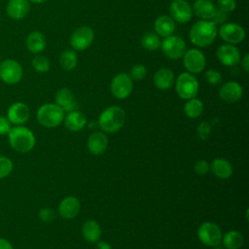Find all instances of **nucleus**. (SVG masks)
<instances>
[{
	"label": "nucleus",
	"mask_w": 249,
	"mask_h": 249,
	"mask_svg": "<svg viewBox=\"0 0 249 249\" xmlns=\"http://www.w3.org/2000/svg\"><path fill=\"white\" fill-rule=\"evenodd\" d=\"M217 25L211 20L201 19L195 23L190 30L191 42L197 47H207L217 36Z\"/></svg>",
	"instance_id": "1"
},
{
	"label": "nucleus",
	"mask_w": 249,
	"mask_h": 249,
	"mask_svg": "<svg viewBox=\"0 0 249 249\" xmlns=\"http://www.w3.org/2000/svg\"><path fill=\"white\" fill-rule=\"evenodd\" d=\"M125 122V113L119 106H111L106 108L98 118L100 128L108 133L119 131Z\"/></svg>",
	"instance_id": "2"
},
{
	"label": "nucleus",
	"mask_w": 249,
	"mask_h": 249,
	"mask_svg": "<svg viewBox=\"0 0 249 249\" xmlns=\"http://www.w3.org/2000/svg\"><path fill=\"white\" fill-rule=\"evenodd\" d=\"M8 137L12 148L19 153H27L35 145L34 133L25 126L12 127L8 133Z\"/></svg>",
	"instance_id": "3"
},
{
	"label": "nucleus",
	"mask_w": 249,
	"mask_h": 249,
	"mask_svg": "<svg viewBox=\"0 0 249 249\" xmlns=\"http://www.w3.org/2000/svg\"><path fill=\"white\" fill-rule=\"evenodd\" d=\"M37 120L43 126L53 128L63 122L64 111L57 104L47 103L38 109Z\"/></svg>",
	"instance_id": "4"
},
{
	"label": "nucleus",
	"mask_w": 249,
	"mask_h": 249,
	"mask_svg": "<svg viewBox=\"0 0 249 249\" xmlns=\"http://www.w3.org/2000/svg\"><path fill=\"white\" fill-rule=\"evenodd\" d=\"M177 94L186 100L195 98L198 92V82L196 78L191 73H181L175 85Z\"/></svg>",
	"instance_id": "5"
},
{
	"label": "nucleus",
	"mask_w": 249,
	"mask_h": 249,
	"mask_svg": "<svg viewBox=\"0 0 249 249\" xmlns=\"http://www.w3.org/2000/svg\"><path fill=\"white\" fill-rule=\"evenodd\" d=\"M221 229L213 222H204L197 229V237L206 246L216 247L222 240Z\"/></svg>",
	"instance_id": "6"
},
{
	"label": "nucleus",
	"mask_w": 249,
	"mask_h": 249,
	"mask_svg": "<svg viewBox=\"0 0 249 249\" xmlns=\"http://www.w3.org/2000/svg\"><path fill=\"white\" fill-rule=\"evenodd\" d=\"M22 67L15 59H6L0 63V78L9 85L18 84L22 78Z\"/></svg>",
	"instance_id": "7"
},
{
	"label": "nucleus",
	"mask_w": 249,
	"mask_h": 249,
	"mask_svg": "<svg viewBox=\"0 0 249 249\" xmlns=\"http://www.w3.org/2000/svg\"><path fill=\"white\" fill-rule=\"evenodd\" d=\"M160 47L164 54L171 59H178L182 57L186 52L185 41L175 35H170L165 37L160 43Z\"/></svg>",
	"instance_id": "8"
},
{
	"label": "nucleus",
	"mask_w": 249,
	"mask_h": 249,
	"mask_svg": "<svg viewBox=\"0 0 249 249\" xmlns=\"http://www.w3.org/2000/svg\"><path fill=\"white\" fill-rule=\"evenodd\" d=\"M111 92L118 99H124L132 91V79L128 74L121 73L116 75L111 82Z\"/></svg>",
	"instance_id": "9"
},
{
	"label": "nucleus",
	"mask_w": 249,
	"mask_h": 249,
	"mask_svg": "<svg viewBox=\"0 0 249 249\" xmlns=\"http://www.w3.org/2000/svg\"><path fill=\"white\" fill-rule=\"evenodd\" d=\"M93 39V30L89 26H81L72 33L70 37V45L74 50L84 51L91 45Z\"/></svg>",
	"instance_id": "10"
},
{
	"label": "nucleus",
	"mask_w": 249,
	"mask_h": 249,
	"mask_svg": "<svg viewBox=\"0 0 249 249\" xmlns=\"http://www.w3.org/2000/svg\"><path fill=\"white\" fill-rule=\"evenodd\" d=\"M183 63L185 68L191 73H200L205 67V56L196 49H191L185 52L183 55Z\"/></svg>",
	"instance_id": "11"
},
{
	"label": "nucleus",
	"mask_w": 249,
	"mask_h": 249,
	"mask_svg": "<svg viewBox=\"0 0 249 249\" xmlns=\"http://www.w3.org/2000/svg\"><path fill=\"white\" fill-rule=\"evenodd\" d=\"M219 34L224 41L231 44L240 43L245 38V31L243 27L232 22L222 24L219 29Z\"/></svg>",
	"instance_id": "12"
},
{
	"label": "nucleus",
	"mask_w": 249,
	"mask_h": 249,
	"mask_svg": "<svg viewBox=\"0 0 249 249\" xmlns=\"http://www.w3.org/2000/svg\"><path fill=\"white\" fill-rule=\"evenodd\" d=\"M169 12L172 19L180 23L190 21L193 17V9L185 0H173L170 4Z\"/></svg>",
	"instance_id": "13"
},
{
	"label": "nucleus",
	"mask_w": 249,
	"mask_h": 249,
	"mask_svg": "<svg viewBox=\"0 0 249 249\" xmlns=\"http://www.w3.org/2000/svg\"><path fill=\"white\" fill-rule=\"evenodd\" d=\"M217 57L223 65L234 66L240 60V53L233 45H222L217 50Z\"/></svg>",
	"instance_id": "14"
},
{
	"label": "nucleus",
	"mask_w": 249,
	"mask_h": 249,
	"mask_svg": "<svg viewBox=\"0 0 249 249\" xmlns=\"http://www.w3.org/2000/svg\"><path fill=\"white\" fill-rule=\"evenodd\" d=\"M8 120L15 124H22L27 122L30 116V110L25 103L16 102L8 109Z\"/></svg>",
	"instance_id": "15"
},
{
	"label": "nucleus",
	"mask_w": 249,
	"mask_h": 249,
	"mask_svg": "<svg viewBox=\"0 0 249 249\" xmlns=\"http://www.w3.org/2000/svg\"><path fill=\"white\" fill-rule=\"evenodd\" d=\"M242 88L241 86L233 81L225 83L219 90V95L222 100L227 103H234L238 101L242 96Z\"/></svg>",
	"instance_id": "16"
},
{
	"label": "nucleus",
	"mask_w": 249,
	"mask_h": 249,
	"mask_svg": "<svg viewBox=\"0 0 249 249\" xmlns=\"http://www.w3.org/2000/svg\"><path fill=\"white\" fill-rule=\"evenodd\" d=\"M81 209V203L75 196H66L58 205V213L65 219L75 218Z\"/></svg>",
	"instance_id": "17"
},
{
	"label": "nucleus",
	"mask_w": 249,
	"mask_h": 249,
	"mask_svg": "<svg viewBox=\"0 0 249 249\" xmlns=\"http://www.w3.org/2000/svg\"><path fill=\"white\" fill-rule=\"evenodd\" d=\"M108 147V138L101 131L91 133L88 139V149L94 156L102 155Z\"/></svg>",
	"instance_id": "18"
},
{
	"label": "nucleus",
	"mask_w": 249,
	"mask_h": 249,
	"mask_svg": "<svg viewBox=\"0 0 249 249\" xmlns=\"http://www.w3.org/2000/svg\"><path fill=\"white\" fill-rule=\"evenodd\" d=\"M30 10L28 0H9L6 11L9 18L18 20L23 18Z\"/></svg>",
	"instance_id": "19"
},
{
	"label": "nucleus",
	"mask_w": 249,
	"mask_h": 249,
	"mask_svg": "<svg viewBox=\"0 0 249 249\" xmlns=\"http://www.w3.org/2000/svg\"><path fill=\"white\" fill-rule=\"evenodd\" d=\"M55 104L63 109V111H73L77 108V103L75 102L74 95L72 91L67 88H62L57 90L55 94Z\"/></svg>",
	"instance_id": "20"
},
{
	"label": "nucleus",
	"mask_w": 249,
	"mask_h": 249,
	"mask_svg": "<svg viewBox=\"0 0 249 249\" xmlns=\"http://www.w3.org/2000/svg\"><path fill=\"white\" fill-rule=\"evenodd\" d=\"M195 14L204 20H211L216 13V7L210 0H196L194 3Z\"/></svg>",
	"instance_id": "21"
},
{
	"label": "nucleus",
	"mask_w": 249,
	"mask_h": 249,
	"mask_svg": "<svg viewBox=\"0 0 249 249\" xmlns=\"http://www.w3.org/2000/svg\"><path fill=\"white\" fill-rule=\"evenodd\" d=\"M63 121L66 128L71 131L81 130L85 127L87 124L86 116L78 110H73L68 112L67 116L64 118Z\"/></svg>",
	"instance_id": "22"
},
{
	"label": "nucleus",
	"mask_w": 249,
	"mask_h": 249,
	"mask_svg": "<svg viewBox=\"0 0 249 249\" xmlns=\"http://www.w3.org/2000/svg\"><path fill=\"white\" fill-rule=\"evenodd\" d=\"M174 82V74L168 68H160L154 75V84L160 89H168Z\"/></svg>",
	"instance_id": "23"
},
{
	"label": "nucleus",
	"mask_w": 249,
	"mask_h": 249,
	"mask_svg": "<svg viewBox=\"0 0 249 249\" xmlns=\"http://www.w3.org/2000/svg\"><path fill=\"white\" fill-rule=\"evenodd\" d=\"M210 168L213 174L220 179H228L232 174V165L225 159H215L212 161Z\"/></svg>",
	"instance_id": "24"
},
{
	"label": "nucleus",
	"mask_w": 249,
	"mask_h": 249,
	"mask_svg": "<svg viewBox=\"0 0 249 249\" xmlns=\"http://www.w3.org/2000/svg\"><path fill=\"white\" fill-rule=\"evenodd\" d=\"M154 28L159 35L162 37H167L172 35V33L174 32L175 23L172 18H170L169 16H160L156 19Z\"/></svg>",
	"instance_id": "25"
},
{
	"label": "nucleus",
	"mask_w": 249,
	"mask_h": 249,
	"mask_svg": "<svg viewBox=\"0 0 249 249\" xmlns=\"http://www.w3.org/2000/svg\"><path fill=\"white\" fill-rule=\"evenodd\" d=\"M83 237L89 242H96L101 236V228L94 220H89L84 223L82 227Z\"/></svg>",
	"instance_id": "26"
},
{
	"label": "nucleus",
	"mask_w": 249,
	"mask_h": 249,
	"mask_svg": "<svg viewBox=\"0 0 249 249\" xmlns=\"http://www.w3.org/2000/svg\"><path fill=\"white\" fill-rule=\"evenodd\" d=\"M26 47L33 53H39L46 47L45 36L39 31H32L26 38Z\"/></svg>",
	"instance_id": "27"
},
{
	"label": "nucleus",
	"mask_w": 249,
	"mask_h": 249,
	"mask_svg": "<svg viewBox=\"0 0 249 249\" xmlns=\"http://www.w3.org/2000/svg\"><path fill=\"white\" fill-rule=\"evenodd\" d=\"M221 242H223L227 249H239L243 245L244 237L242 233L237 231H230L222 236Z\"/></svg>",
	"instance_id": "28"
},
{
	"label": "nucleus",
	"mask_w": 249,
	"mask_h": 249,
	"mask_svg": "<svg viewBox=\"0 0 249 249\" xmlns=\"http://www.w3.org/2000/svg\"><path fill=\"white\" fill-rule=\"evenodd\" d=\"M184 112H185L186 116L191 119L197 118L203 112V104L199 99L191 98L185 103Z\"/></svg>",
	"instance_id": "29"
},
{
	"label": "nucleus",
	"mask_w": 249,
	"mask_h": 249,
	"mask_svg": "<svg viewBox=\"0 0 249 249\" xmlns=\"http://www.w3.org/2000/svg\"><path fill=\"white\" fill-rule=\"evenodd\" d=\"M77 54L72 50L63 51L59 56V64L66 71L74 69L77 65Z\"/></svg>",
	"instance_id": "30"
},
{
	"label": "nucleus",
	"mask_w": 249,
	"mask_h": 249,
	"mask_svg": "<svg viewBox=\"0 0 249 249\" xmlns=\"http://www.w3.org/2000/svg\"><path fill=\"white\" fill-rule=\"evenodd\" d=\"M141 44L148 51H156L160 47V38L154 33H147L142 37Z\"/></svg>",
	"instance_id": "31"
},
{
	"label": "nucleus",
	"mask_w": 249,
	"mask_h": 249,
	"mask_svg": "<svg viewBox=\"0 0 249 249\" xmlns=\"http://www.w3.org/2000/svg\"><path fill=\"white\" fill-rule=\"evenodd\" d=\"M32 66L37 72L45 73L50 70V61L46 56L38 54L32 59Z\"/></svg>",
	"instance_id": "32"
},
{
	"label": "nucleus",
	"mask_w": 249,
	"mask_h": 249,
	"mask_svg": "<svg viewBox=\"0 0 249 249\" xmlns=\"http://www.w3.org/2000/svg\"><path fill=\"white\" fill-rule=\"evenodd\" d=\"M13 170L12 160L4 156H0V179L7 177Z\"/></svg>",
	"instance_id": "33"
},
{
	"label": "nucleus",
	"mask_w": 249,
	"mask_h": 249,
	"mask_svg": "<svg viewBox=\"0 0 249 249\" xmlns=\"http://www.w3.org/2000/svg\"><path fill=\"white\" fill-rule=\"evenodd\" d=\"M147 75V69L142 64H136L130 69V78L135 81L143 80Z\"/></svg>",
	"instance_id": "34"
},
{
	"label": "nucleus",
	"mask_w": 249,
	"mask_h": 249,
	"mask_svg": "<svg viewBox=\"0 0 249 249\" xmlns=\"http://www.w3.org/2000/svg\"><path fill=\"white\" fill-rule=\"evenodd\" d=\"M210 132H211V125L207 122H201L196 127V133L201 140L207 139Z\"/></svg>",
	"instance_id": "35"
},
{
	"label": "nucleus",
	"mask_w": 249,
	"mask_h": 249,
	"mask_svg": "<svg viewBox=\"0 0 249 249\" xmlns=\"http://www.w3.org/2000/svg\"><path fill=\"white\" fill-rule=\"evenodd\" d=\"M205 79L207 83L211 85H218L222 81V75L220 72L214 70V69H209L205 73Z\"/></svg>",
	"instance_id": "36"
},
{
	"label": "nucleus",
	"mask_w": 249,
	"mask_h": 249,
	"mask_svg": "<svg viewBox=\"0 0 249 249\" xmlns=\"http://www.w3.org/2000/svg\"><path fill=\"white\" fill-rule=\"evenodd\" d=\"M210 170V164L204 160H200L195 164V171L198 175H205Z\"/></svg>",
	"instance_id": "37"
},
{
	"label": "nucleus",
	"mask_w": 249,
	"mask_h": 249,
	"mask_svg": "<svg viewBox=\"0 0 249 249\" xmlns=\"http://www.w3.org/2000/svg\"><path fill=\"white\" fill-rule=\"evenodd\" d=\"M39 217H40V219L43 222L51 223L55 218V215H54V212H53V209H51V208H43L39 212Z\"/></svg>",
	"instance_id": "38"
},
{
	"label": "nucleus",
	"mask_w": 249,
	"mask_h": 249,
	"mask_svg": "<svg viewBox=\"0 0 249 249\" xmlns=\"http://www.w3.org/2000/svg\"><path fill=\"white\" fill-rule=\"evenodd\" d=\"M227 18H228V13L223 11V10H221V9H219V10H216V13L213 16L211 21L213 23H215L216 25L217 24H221L222 25L227 20Z\"/></svg>",
	"instance_id": "39"
},
{
	"label": "nucleus",
	"mask_w": 249,
	"mask_h": 249,
	"mask_svg": "<svg viewBox=\"0 0 249 249\" xmlns=\"http://www.w3.org/2000/svg\"><path fill=\"white\" fill-rule=\"evenodd\" d=\"M219 8L227 13H230L235 9V0H218Z\"/></svg>",
	"instance_id": "40"
},
{
	"label": "nucleus",
	"mask_w": 249,
	"mask_h": 249,
	"mask_svg": "<svg viewBox=\"0 0 249 249\" xmlns=\"http://www.w3.org/2000/svg\"><path fill=\"white\" fill-rule=\"evenodd\" d=\"M11 128V123L8 118L0 116V135L8 134Z\"/></svg>",
	"instance_id": "41"
},
{
	"label": "nucleus",
	"mask_w": 249,
	"mask_h": 249,
	"mask_svg": "<svg viewBox=\"0 0 249 249\" xmlns=\"http://www.w3.org/2000/svg\"><path fill=\"white\" fill-rule=\"evenodd\" d=\"M0 249H14V248L7 239L0 237Z\"/></svg>",
	"instance_id": "42"
},
{
	"label": "nucleus",
	"mask_w": 249,
	"mask_h": 249,
	"mask_svg": "<svg viewBox=\"0 0 249 249\" xmlns=\"http://www.w3.org/2000/svg\"><path fill=\"white\" fill-rule=\"evenodd\" d=\"M241 64H242V68L244 69V71L248 72V70H249V54L248 53H246L244 55Z\"/></svg>",
	"instance_id": "43"
},
{
	"label": "nucleus",
	"mask_w": 249,
	"mask_h": 249,
	"mask_svg": "<svg viewBox=\"0 0 249 249\" xmlns=\"http://www.w3.org/2000/svg\"><path fill=\"white\" fill-rule=\"evenodd\" d=\"M95 249H112V247L106 241H99V242H97Z\"/></svg>",
	"instance_id": "44"
},
{
	"label": "nucleus",
	"mask_w": 249,
	"mask_h": 249,
	"mask_svg": "<svg viewBox=\"0 0 249 249\" xmlns=\"http://www.w3.org/2000/svg\"><path fill=\"white\" fill-rule=\"evenodd\" d=\"M29 1H31V2H33V3L41 4V3H45V2H47L48 0H29Z\"/></svg>",
	"instance_id": "45"
},
{
	"label": "nucleus",
	"mask_w": 249,
	"mask_h": 249,
	"mask_svg": "<svg viewBox=\"0 0 249 249\" xmlns=\"http://www.w3.org/2000/svg\"><path fill=\"white\" fill-rule=\"evenodd\" d=\"M214 249H222V248H220V247H218V246H216V247H214Z\"/></svg>",
	"instance_id": "46"
},
{
	"label": "nucleus",
	"mask_w": 249,
	"mask_h": 249,
	"mask_svg": "<svg viewBox=\"0 0 249 249\" xmlns=\"http://www.w3.org/2000/svg\"><path fill=\"white\" fill-rule=\"evenodd\" d=\"M0 63H1V58H0Z\"/></svg>",
	"instance_id": "47"
}]
</instances>
